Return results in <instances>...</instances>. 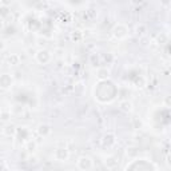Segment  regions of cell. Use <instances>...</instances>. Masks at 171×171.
Segmentation results:
<instances>
[{
	"label": "cell",
	"instance_id": "obj_1",
	"mask_svg": "<svg viewBox=\"0 0 171 171\" xmlns=\"http://www.w3.org/2000/svg\"><path fill=\"white\" fill-rule=\"evenodd\" d=\"M35 58H36V60L40 64H47L49 60H51V54H49L47 49H40V51L36 52Z\"/></svg>",
	"mask_w": 171,
	"mask_h": 171
},
{
	"label": "cell",
	"instance_id": "obj_2",
	"mask_svg": "<svg viewBox=\"0 0 171 171\" xmlns=\"http://www.w3.org/2000/svg\"><path fill=\"white\" fill-rule=\"evenodd\" d=\"M112 34H114V36H115V38H118V39H123V38H126V35L128 34V28L126 27L124 24H118V26H115Z\"/></svg>",
	"mask_w": 171,
	"mask_h": 171
},
{
	"label": "cell",
	"instance_id": "obj_3",
	"mask_svg": "<svg viewBox=\"0 0 171 171\" xmlns=\"http://www.w3.org/2000/svg\"><path fill=\"white\" fill-rule=\"evenodd\" d=\"M78 167L80 170H90L92 167V160L90 157H80L78 159Z\"/></svg>",
	"mask_w": 171,
	"mask_h": 171
},
{
	"label": "cell",
	"instance_id": "obj_4",
	"mask_svg": "<svg viewBox=\"0 0 171 171\" xmlns=\"http://www.w3.org/2000/svg\"><path fill=\"white\" fill-rule=\"evenodd\" d=\"M104 164H106V167H107L108 170H114V168L118 167L119 160H118L117 157H114V155H110V157H107V158L104 159Z\"/></svg>",
	"mask_w": 171,
	"mask_h": 171
},
{
	"label": "cell",
	"instance_id": "obj_5",
	"mask_svg": "<svg viewBox=\"0 0 171 171\" xmlns=\"http://www.w3.org/2000/svg\"><path fill=\"white\" fill-rule=\"evenodd\" d=\"M68 157H70V153H68V150L66 147L55 150V158H56L58 160H67Z\"/></svg>",
	"mask_w": 171,
	"mask_h": 171
},
{
	"label": "cell",
	"instance_id": "obj_6",
	"mask_svg": "<svg viewBox=\"0 0 171 171\" xmlns=\"http://www.w3.org/2000/svg\"><path fill=\"white\" fill-rule=\"evenodd\" d=\"M51 131H52L51 126H49V124H46V123L39 124V127H38V132H39L40 137H48V135L51 134Z\"/></svg>",
	"mask_w": 171,
	"mask_h": 171
},
{
	"label": "cell",
	"instance_id": "obj_7",
	"mask_svg": "<svg viewBox=\"0 0 171 171\" xmlns=\"http://www.w3.org/2000/svg\"><path fill=\"white\" fill-rule=\"evenodd\" d=\"M119 107L122 111L124 112H131L132 111V103L131 102H128V100H122L119 104Z\"/></svg>",
	"mask_w": 171,
	"mask_h": 171
},
{
	"label": "cell",
	"instance_id": "obj_8",
	"mask_svg": "<svg viewBox=\"0 0 171 171\" xmlns=\"http://www.w3.org/2000/svg\"><path fill=\"white\" fill-rule=\"evenodd\" d=\"M16 131H18V130H16V127H15L13 124H7L6 127L3 128V134L7 135V137H12V135L16 134Z\"/></svg>",
	"mask_w": 171,
	"mask_h": 171
},
{
	"label": "cell",
	"instance_id": "obj_9",
	"mask_svg": "<svg viewBox=\"0 0 171 171\" xmlns=\"http://www.w3.org/2000/svg\"><path fill=\"white\" fill-rule=\"evenodd\" d=\"M96 76H98L100 80H103V79H107V78L110 76V70H108V68H106V67L99 68L98 71H96Z\"/></svg>",
	"mask_w": 171,
	"mask_h": 171
},
{
	"label": "cell",
	"instance_id": "obj_10",
	"mask_svg": "<svg viewBox=\"0 0 171 171\" xmlns=\"http://www.w3.org/2000/svg\"><path fill=\"white\" fill-rule=\"evenodd\" d=\"M7 60H8V63L11 64V66H18V64H20V60L22 59H20V56L18 54H11Z\"/></svg>",
	"mask_w": 171,
	"mask_h": 171
},
{
	"label": "cell",
	"instance_id": "obj_11",
	"mask_svg": "<svg viewBox=\"0 0 171 171\" xmlns=\"http://www.w3.org/2000/svg\"><path fill=\"white\" fill-rule=\"evenodd\" d=\"M0 83H2V87H3V88H7V87H9V86H11L12 79H11V76H8L7 74H4L3 76H2V79H0Z\"/></svg>",
	"mask_w": 171,
	"mask_h": 171
},
{
	"label": "cell",
	"instance_id": "obj_12",
	"mask_svg": "<svg viewBox=\"0 0 171 171\" xmlns=\"http://www.w3.org/2000/svg\"><path fill=\"white\" fill-rule=\"evenodd\" d=\"M135 32H137V35H139V36H144L146 32H147V26L143 23H139L137 28H135Z\"/></svg>",
	"mask_w": 171,
	"mask_h": 171
},
{
	"label": "cell",
	"instance_id": "obj_13",
	"mask_svg": "<svg viewBox=\"0 0 171 171\" xmlns=\"http://www.w3.org/2000/svg\"><path fill=\"white\" fill-rule=\"evenodd\" d=\"M36 147H38V144L35 140H29V142H27V144H26V148H27L28 153H34L35 150H36Z\"/></svg>",
	"mask_w": 171,
	"mask_h": 171
},
{
	"label": "cell",
	"instance_id": "obj_14",
	"mask_svg": "<svg viewBox=\"0 0 171 171\" xmlns=\"http://www.w3.org/2000/svg\"><path fill=\"white\" fill-rule=\"evenodd\" d=\"M115 137L112 134H108V135H106L104 137V143L107 144V142H108V146H111V144H114L115 143V139H114Z\"/></svg>",
	"mask_w": 171,
	"mask_h": 171
},
{
	"label": "cell",
	"instance_id": "obj_15",
	"mask_svg": "<svg viewBox=\"0 0 171 171\" xmlns=\"http://www.w3.org/2000/svg\"><path fill=\"white\" fill-rule=\"evenodd\" d=\"M163 103H164V106L166 107H168V108H171V95H167V96L164 98V100H163Z\"/></svg>",
	"mask_w": 171,
	"mask_h": 171
},
{
	"label": "cell",
	"instance_id": "obj_16",
	"mask_svg": "<svg viewBox=\"0 0 171 171\" xmlns=\"http://www.w3.org/2000/svg\"><path fill=\"white\" fill-rule=\"evenodd\" d=\"M132 124H134V128H140V127H142V122H140V120H138L137 118L132 119Z\"/></svg>",
	"mask_w": 171,
	"mask_h": 171
},
{
	"label": "cell",
	"instance_id": "obj_17",
	"mask_svg": "<svg viewBox=\"0 0 171 171\" xmlns=\"http://www.w3.org/2000/svg\"><path fill=\"white\" fill-rule=\"evenodd\" d=\"M9 118H11V112H7V111H2V120H8Z\"/></svg>",
	"mask_w": 171,
	"mask_h": 171
},
{
	"label": "cell",
	"instance_id": "obj_18",
	"mask_svg": "<svg viewBox=\"0 0 171 171\" xmlns=\"http://www.w3.org/2000/svg\"><path fill=\"white\" fill-rule=\"evenodd\" d=\"M166 40H167V36H166L164 34H162V35H159L158 36V39H157V42L160 44V43H163V42H166Z\"/></svg>",
	"mask_w": 171,
	"mask_h": 171
},
{
	"label": "cell",
	"instance_id": "obj_19",
	"mask_svg": "<svg viewBox=\"0 0 171 171\" xmlns=\"http://www.w3.org/2000/svg\"><path fill=\"white\" fill-rule=\"evenodd\" d=\"M166 162H167L168 167H171V154H168V155H167V158H166Z\"/></svg>",
	"mask_w": 171,
	"mask_h": 171
},
{
	"label": "cell",
	"instance_id": "obj_20",
	"mask_svg": "<svg viewBox=\"0 0 171 171\" xmlns=\"http://www.w3.org/2000/svg\"><path fill=\"white\" fill-rule=\"evenodd\" d=\"M38 160H36V158L35 157H29V163H36Z\"/></svg>",
	"mask_w": 171,
	"mask_h": 171
},
{
	"label": "cell",
	"instance_id": "obj_21",
	"mask_svg": "<svg viewBox=\"0 0 171 171\" xmlns=\"http://www.w3.org/2000/svg\"><path fill=\"white\" fill-rule=\"evenodd\" d=\"M16 171H23V170H16Z\"/></svg>",
	"mask_w": 171,
	"mask_h": 171
}]
</instances>
